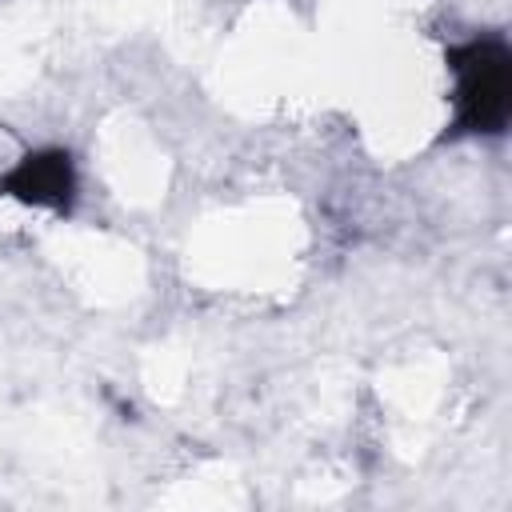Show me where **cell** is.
<instances>
[{"instance_id": "obj_1", "label": "cell", "mask_w": 512, "mask_h": 512, "mask_svg": "<svg viewBox=\"0 0 512 512\" xmlns=\"http://www.w3.org/2000/svg\"><path fill=\"white\" fill-rule=\"evenodd\" d=\"M456 124L464 132H500L512 108V64L504 40H472L452 52Z\"/></svg>"}, {"instance_id": "obj_2", "label": "cell", "mask_w": 512, "mask_h": 512, "mask_svg": "<svg viewBox=\"0 0 512 512\" xmlns=\"http://www.w3.org/2000/svg\"><path fill=\"white\" fill-rule=\"evenodd\" d=\"M8 188L28 200V204H56L64 208V200L72 196V164L64 152H36L24 156V164L8 176Z\"/></svg>"}]
</instances>
